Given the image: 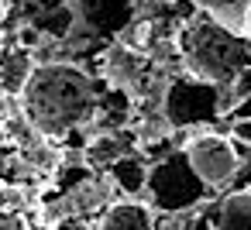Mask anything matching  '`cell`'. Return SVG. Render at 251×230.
Here are the masks:
<instances>
[{
    "label": "cell",
    "mask_w": 251,
    "mask_h": 230,
    "mask_svg": "<svg viewBox=\"0 0 251 230\" xmlns=\"http://www.w3.org/2000/svg\"><path fill=\"white\" fill-rule=\"evenodd\" d=\"M97 110L93 79L69 62L38 66L25 90V117L45 138H62L83 127Z\"/></svg>",
    "instance_id": "cell-1"
},
{
    "label": "cell",
    "mask_w": 251,
    "mask_h": 230,
    "mask_svg": "<svg viewBox=\"0 0 251 230\" xmlns=\"http://www.w3.org/2000/svg\"><path fill=\"white\" fill-rule=\"evenodd\" d=\"M176 48H179L186 72L200 83L217 86L220 96H224V90L248 79V72H251V38L224 28L213 18L186 21L176 35Z\"/></svg>",
    "instance_id": "cell-2"
},
{
    "label": "cell",
    "mask_w": 251,
    "mask_h": 230,
    "mask_svg": "<svg viewBox=\"0 0 251 230\" xmlns=\"http://www.w3.org/2000/svg\"><path fill=\"white\" fill-rule=\"evenodd\" d=\"M145 192H148L151 206H158L165 213H186L206 196V185L193 172L189 158L182 151H176V155H165L155 168H148Z\"/></svg>",
    "instance_id": "cell-3"
},
{
    "label": "cell",
    "mask_w": 251,
    "mask_h": 230,
    "mask_svg": "<svg viewBox=\"0 0 251 230\" xmlns=\"http://www.w3.org/2000/svg\"><path fill=\"white\" fill-rule=\"evenodd\" d=\"M182 155L189 158L193 172L200 175V182H203L206 189L230 182L234 172H237V165H241L237 148H234L227 138H220V134H200V138H193Z\"/></svg>",
    "instance_id": "cell-4"
},
{
    "label": "cell",
    "mask_w": 251,
    "mask_h": 230,
    "mask_svg": "<svg viewBox=\"0 0 251 230\" xmlns=\"http://www.w3.org/2000/svg\"><path fill=\"white\" fill-rule=\"evenodd\" d=\"M217 110H224V96L217 86L200 83V79H176L165 93V114L176 127L182 124H200L206 117H213Z\"/></svg>",
    "instance_id": "cell-5"
},
{
    "label": "cell",
    "mask_w": 251,
    "mask_h": 230,
    "mask_svg": "<svg viewBox=\"0 0 251 230\" xmlns=\"http://www.w3.org/2000/svg\"><path fill=\"white\" fill-rule=\"evenodd\" d=\"M35 59L28 48L21 45H7L4 52H0V93L7 96H25L31 76H35Z\"/></svg>",
    "instance_id": "cell-6"
},
{
    "label": "cell",
    "mask_w": 251,
    "mask_h": 230,
    "mask_svg": "<svg viewBox=\"0 0 251 230\" xmlns=\"http://www.w3.org/2000/svg\"><path fill=\"white\" fill-rule=\"evenodd\" d=\"M131 14H134L131 0H79V18L97 31L110 35L124 31L131 24Z\"/></svg>",
    "instance_id": "cell-7"
},
{
    "label": "cell",
    "mask_w": 251,
    "mask_h": 230,
    "mask_svg": "<svg viewBox=\"0 0 251 230\" xmlns=\"http://www.w3.org/2000/svg\"><path fill=\"white\" fill-rule=\"evenodd\" d=\"M100 230H155V216L148 206L124 199V203L107 206V213L100 216Z\"/></svg>",
    "instance_id": "cell-8"
},
{
    "label": "cell",
    "mask_w": 251,
    "mask_h": 230,
    "mask_svg": "<svg viewBox=\"0 0 251 230\" xmlns=\"http://www.w3.org/2000/svg\"><path fill=\"white\" fill-rule=\"evenodd\" d=\"M210 230H251V189L230 192L210 213Z\"/></svg>",
    "instance_id": "cell-9"
},
{
    "label": "cell",
    "mask_w": 251,
    "mask_h": 230,
    "mask_svg": "<svg viewBox=\"0 0 251 230\" xmlns=\"http://www.w3.org/2000/svg\"><path fill=\"white\" fill-rule=\"evenodd\" d=\"M186 4L206 11V18H213L224 28L244 35V21H248V11H251V0H186Z\"/></svg>",
    "instance_id": "cell-10"
},
{
    "label": "cell",
    "mask_w": 251,
    "mask_h": 230,
    "mask_svg": "<svg viewBox=\"0 0 251 230\" xmlns=\"http://www.w3.org/2000/svg\"><path fill=\"white\" fill-rule=\"evenodd\" d=\"M124 155H131V151H127V141H124L121 134H97V138L90 141V148H86V165L110 172V165L121 161Z\"/></svg>",
    "instance_id": "cell-11"
},
{
    "label": "cell",
    "mask_w": 251,
    "mask_h": 230,
    "mask_svg": "<svg viewBox=\"0 0 251 230\" xmlns=\"http://www.w3.org/2000/svg\"><path fill=\"white\" fill-rule=\"evenodd\" d=\"M110 179L117 182V189H124V192H141L145 185H148V165H145V158L141 155H124L121 161H114L110 165Z\"/></svg>",
    "instance_id": "cell-12"
},
{
    "label": "cell",
    "mask_w": 251,
    "mask_h": 230,
    "mask_svg": "<svg viewBox=\"0 0 251 230\" xmlns=\"http://www.w3.org/2000/svg\"><path fill=\"white\" fill-rule=\"evenodd\" d=\"M31 24H35L42 35H49V38H66V35L73 31V24H76V7H69V4H52V7L42 11Z\"/></svg>",
    "instance_id": "cell-13"
},
{
    "label": "cell",
    "mask_w": 251,
    "mask_h": 230,
    "mask_svg": "<svg viewBox=\"0 0 251 230\" xmlns=\"http://www.w3.org/2000/svg\"><path fill=\"white\" fill-rule=\"evenodd\" d=\"M230 134H234V138H237L241 144H248V148H251V114H248V117H237V120H234V131H230Z\"/></svg>",
    "instance_id": "cell-14"
},
{
    "label": "cell",
    "mask_w": 251,
    "mask_h": 230,
    "mask_svg": "<svg viewBox=\"0 0 251 230\" xmlns=\"http://www.w3.org/2000/svg\"><path fill=\"white\" fill-rule=\"evenodd\" d=\"M38 38H42V31H38L35 24H28V28H21V31H18V45H21V48H28V52H31V45H38Z\"/></svg>",
    "instance_id": "cell-15"
},
{
    "label": "cell",
    "mask_w": 251,
    "mask_h": 230,
    "mask_svg": "<svg viewBox=\"0 0 251 230\" xmlns=\"http://www.w3.org/2000/svg\"><path fill=\"white\" fill-rule=\"evenodd\" d=\"M55 230H90V227H86V223H79V220H62Z\"/></svg>",
    "instance_id": "cell-16"
},
{
    "label": "cell",
    "mask_w": 251,
    "mask_h": 230,
    "mask_svg": "<svg viewBox=\"0 0 251 230\" xmlns=\"http://www.w3.org/2000/svg\"><path fill=\"white\" fill-rule=\"evenodd\" d=\"M4 209H7V185L0 182V216H4Z\"/></svg>",
    "instance_id": "cell-17"
},
{
    "label": "cell",
    "mask_w": 251,
    "mask_h": 230,
    "mask_svg": "<svg viewBox=\"0 0 251 230\" xmlns=\"http://www.w3.org/2000/svg\"><path fill=\"white\" fill-rule=\"evenodd\" d=\"M38 4H66V0H38Z\"/></svg>",
    "instance_id": "cell-18"
},
{
    "label": "cell",
    "mask_w": 251,
    "mask_h": 230,
    "mask_svg": "<svg viewBox=\"0 0 251 230\" xmlns=\"http://www.w3.org/2000/svg\"><path fill=\"white\" fill-rule=\"evenodd\" d=\"M244 28H248V31H251V11H248V21H244Z\"/></svg>",
    "instance_id": "cell-19"
}]
</instances>
